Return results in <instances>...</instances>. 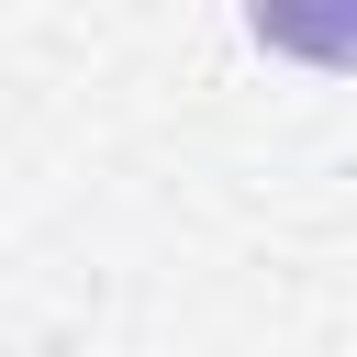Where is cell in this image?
Listing matches in <instances>:
<instances>
[{
	"mask_svg": "<svg viewBox=\"0 0 357 357\" xmlns=\"http://www.w3.org/2000/svg\"><path fill=\"white\" fill-rule=\"evenodd\" d=\"M245 22L268 45H290V56H312V67L346 56V0H245Z\"/></svg>",
	"mask_w": 357,
	"mask_h": 357,
	"instance_id": "1",
	"label": "cell"
}]
</instances>
